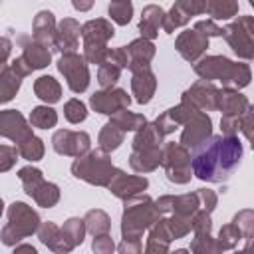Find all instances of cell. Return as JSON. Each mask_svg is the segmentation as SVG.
Instances as JSON below:
<instances>
[{
	"instance_id": "6da1fadb",
	"label": "cell",
	"mask_w": 254,
	"mask_h": 254,
	"mask_svg": "<svg viewBox=\"0 0 254 254\" xmlns=\"http://www.w3.org/2000/svg\"><path fill=\"white\" fill-rule=\"evenodd\" d=\"M242 155L244 147L236 135H210L192 149L190 167L200 181L226 183L238 169Z\"/></svg>"
}]
</instances>
